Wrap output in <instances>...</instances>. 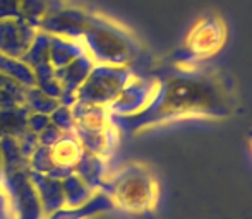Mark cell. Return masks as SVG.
<instances>
[{
  "instance_id": "1",
  "label": "cell",
  "mask_w": 252,
  "mask_h": 219,
  "mask_svg": "<svg viewBox=\"0 0 252 219\" xmlns=\"http://www.w3.org/2000/svg\"><path fill=\"white\" fill-rule=\"evenodd\" d=\"M103 193L115 209L127 214H144L156 207L159 185L146 164L127 163L106 178Z\"/></svg>"
},
{
  "instance_id": "2",
  "label": "cell",
  "mask_w": 252,
  "mask_h": 219,
  "mask_svg": "<svg viewBox=\"0 0 252 219\" xmlns=\"http://www.w3.org/2000/svg\"><path fill=\"white\" fill-rule=\"evenodd\" d=\"M106 209H112V206H110V200L106 199V195L101 192L100 195H94L90 202L83 204V206H63L48 219H88Z\"/></svg>"
},
{
  "instance_id": "3",
  "label": "cell",
  "mask_w": 252,
  "mask_h": 219,
  "mask_svg": "<svg viewBox=\"0 0 252 219\" xmlns=\"http://www.w3.org/2000/svg\"><path fill=\"white\" fill-rule=\"evenodd\" d=\"M0 219H17L16 204L10 199L9 190L3 185V180H0Z\"/></svg>"
},
{
  "instance_id": "4",
  "label": "cell",
  "mask_w": 252,
  "mask_h": 219,
  "mask_svg": "<svg viewBox=\"0 0 252 219\" xmlns=\"http://www.w3.org/2000/svg\"><path fill=\"white\" fill-rule=\"evenodd\" d=\"M249 146H251V151H252V130H251V134H249Z\"/></svg>"
}]
</instances>
